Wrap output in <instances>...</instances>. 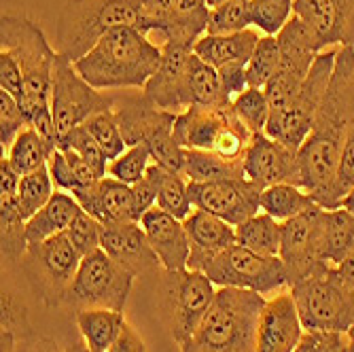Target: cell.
Listing matches in <instances>:
<instances>
[{"mask_svg": "<svg viewBox=\"0 0 354 352\" xmlns=\"http://www.w3.org/2000/svg\"><path fill=\"white\" fill-rule=\"evenodd\" d=\"M183 176L189 183L240 180V178H246L244 159H225L212 151L185 149Z\"/></svg>", "mask_w": 354, "mask_h": 352, "instance_id": "30", "label": "cell"}, {"mask_svg": "<svg viewBox=\"0 0 354 352\" xmlns=\"http://www.w3.org/2000/svg\"><path fill=\"white\" fill-rule=\"evenodd\" d=\"M115 104L113 91H100L91 87L75 68V64L64 55L55 57L51 81V113L57 125L59 140L83 125L91 115L111 111Z\"/></svg>", "mask_w": 354, "mask_h": 352, "instance_id": "14", "label": "cell"}, {"mask_svg": "<svg viewBox=\"0 0 354 352\" xmlns=\"http://www.w3.org/2000/svg\"><path fill=\"white\" fill-rule=\"evenodd\" d=\"M354 187V125L346 136L342 155H339V166L335 172V180L331 189L327 191V196L320 204V208L325 210H335L342 206V200L350 194V189Z\"/></svg>", "mask_w": 354, "mask_h": 352, "instance_id": "44", "label": "cell"}, {"mask_svg": "<svg viewBox=\"0 0 354 352\" xmlns=\"http://www.w3.org/2000/svg\"><path fill=\"white\" fill-rule=\"evenodd\" d=\"M32 352H64V350H59V346L53 340L43 337V340L37 342V346H35V350H32Z\"/></svg>", "mask_w": 354, "mask_h": 352, "instance_id": "58", "label": "cell"}, {"mask_svg": "<svg viewBox=\"0 0 354 352\" xmlns=\"http://www.w3.org/2000/svg\"><path fill=\"white\" fill-rule=\"evenodd\" d=\"M189 57L191 49L187 47L170 45L162 49V64L142 89L157 109L180 115L193 106L189 91Z\"/></svg>", "mask_w": 354, "mask_h": 352, "instance_id": "20", "label": "cell"}, {"mask_svg": "<svg viewBox=\"0 0 354 352\" xmlns=\"http://www.w3.org/2000/svg\"><path fill=\"white\" fill-rule=\"evenodd\" d=\"M155 206L178 221H185L193 212V204L189 198V180L183 174L168 172L162 189H159Z\"/></svg>", "mask_w": 354, "mask_h": 352, "instance_id": "45", "label": "cell"}, {"mask_svg": "<svg viewBox=\"0 0 354 352\" xmlns=\"http://www.w3.org/2000/svg\"><path fill=\"white\" fill-rule=\"evenodd\" d=\"M140 0H66L55 30V51L73 64L85 57L106 32L119 26L138 28Z\"/></svg>", "mask_w": 354, "mask_h": 352, "instance_id": "5", "label": "cell"}, {"mask_svg": "<svg viewBox=\"0 0 354 352\" xmlns=\"http://www.w3.org/2000/svg\"><path fill=\"white\" fill-rule=\"evenodd\" d=\"M162 64V49L134 26H119L100 39L85 57L75 62L77 73L100 91L145 89Z\"/></svg>", "mask_w": 354, "mask_h": 352, "instance_id": "2", "label": "cell"}, {"mask_svg": "<svg viewBox=\"0 0 354 352\" xmlns=\"http://www.w3.org/2000/svg\"><path fill=\"white\" fill-rule=\"evenodd\" d=\"M140 225L153 246L155 254L162 261L164 270H185L189 263V236L183 221L153 206L140 219Z\"/></svg>", "mask_w": 354, "mask_h": 352, "instance_id": "25", "label": "cell"}, {"mask_svg": "<svg viewBox=\"0 0 354 352\" xmlns=\"http://www.w3.org/2000/svg\"><path fill=\"white\" fill-rule=\"evenodd\" d=\"M236 240L238 244L259 254H266V257H278L280 240H282V223L266 212H257L254 216L236 225Z\"/></svg>", "mask_w": 354, "mask_h": 352, "instance_id": "32", "label": "cell"}, {"mask_svg": "<svg viewBox=\"0 0 354 352\" xmlns=\"http://www.w3.org/2000/svg\"><path fill=\"white\" fill-rule=\"evenodd\" d=\"M259 39L261 35L257 28H246L236 35H204L193 45V53L216 71L227 64H244L246 66Z\"/></svg>", "mask_w": 354, "mask_h": 352, "instance_id": "27", "label": "cell"}, {"mask_svg": "<svg viewBox=\"0 0 354 352\" xmlns=\"http://www.w3.org/2000/svg\"><path fill=\"white\" fill-rule=\"evenodd\" d=\"M21 174L9 164V159H0V200H15Z\"/></svg>", "mask_w": 354, "mask_h": 352, "instance_id": "55", "label": "cell"}, {"mask_svg": "<svg viewBox=\"0 0 354 352\" xmlns=\"http://www.w3.org/2000/svg\"><path fill=\"white\" fill-rule=\"evenodd\" d=\"M280 68V45L276 37H261L254 47L250 62L246 64L248 87L266 89V85L276 77Z\"/></svg>", "mask_w": 354, "mask_h": 352, "instance_id": "38", "label": "cell"}, {"mask_svg": "<svg viewBox=\"0 0 354 352\" xmlns=\"http://www.w3.org/2000/svg\"><path fill=\"white\" fill-rule=\"evenodd\" d=\"M134 276L121 268L113 257L98 248L83 257L79 272L71 284L66 304L75 310L109 308L123 312L132 293Z\"/></svg>", "mask_w": 354, "mask_h": 352, "instance_id": "13", "label": "cell"}, {"mask_svg": "<svg viewBox=\"0 0 354 352\" xmlns=\"http://www.w3.org/2000/svg\"><path fill=\"white\" fill-rule=\"evenodd\" d=\"M81 210L83 208L75 196L66 194V191H55L53 198L35 216H30L26 221L28 244H37L57 234L68 232V228L73 225V221Z\"/></svg>", "mask_w": 354, "mask_h": 352, "instance_id": "28", "label": "cell"}, {"mask_svg": "<svg viewBox=\"0 0 354 352\" xmlns=\"http://www.w3.org/2000/svg\"><path fill=\"white\" fill-rule=\"evenodd\" d=\"M140 5L138 30L159 49L174 45L193 51V45L208 32V0H140Z\"/></svg>", "mask_w": 354, "mask_h": 352, "instance_id": "12", "label": "cell"}, {"mask_svg": "<svg viewBox=\"0 0 354 352\" xmlns=\"http://www.w3.org/2000/svg\"><path fill=\"white\" fill-rule=\"evenodd\" d=\"M59 149H73V151H77L102 178L106 176L111 162H109L106 153L102 151V147L95 142V138L89 134V130H87L85 125L75 127L73 132H68L66 136H64L59 140Z\"/></svg>", "mask_w": 354, "mask_h": 352, "instance_id": "47", "label": "cell"}, {"mask_svg": "<svg viewBox=\"0 0 354 352\" xmlns=\"http://www.w3.org/2000/svg\"><path fill=\"white\" fill-rule=\"evenodd\" d=\"M304 325L295 299L288 293H278L272 299H266L259 318V352H293L304 335Z\"/></svg>", "mask_w": 354, "mask_h": 352, "instance_id": "23", "label": "cell"}, {"mask_svg": "<svg viewBox=\"0 0 354 352\" xmlns=\"http://www.w3.org/2000/svg\"><path fill=\"white\" fill-rule=\"evenodd\" d=\"M0 89L9 91L13 98L21 104L24 98V73L19 68L13 53L0 49Z\"/></svg>", "mask_w": 354, "mask_h": 352, "instance_id": "52", "label": "cell"}, {"mask_svg": "<svg viewBox=\"0 0 354 352\" xmlns=\"http://www.w3.org/2000/svg\"><path fill=\"white\" fill-rule=\"evenodd\" d=\"M295 15L325 49L354 45V0H295Z\"/></svg>", "mask_w": 354, "mask_h": 352, "instance_id": "22", "label": "cell"}, {"mask_svg": "<svg viewBox=\"0 0 354 352\" xmlns=\"http://www.w3.org/2000/svg\"><path fill=\"white\" fill-rule=\"evenodd\" d=\"M234 113L246 125V130L254 136L266 132L270 119V100L263 89L248 87L238 98H234Z\"/></svg>", "mask_w": 354, "mask_h": 352, "instance_id": "41", "label": "cell"}, {"mask_svg": "<svg viewBox=\"0 0 354 352\" xmlns=\"http://www.w3.org/2000/svg\"><path fill=\"white\" fill-rule=\"evenodd\" d=\"M168 170L157 166V164H151L145 172V176L132 185V191H134V198H136V208H138V214L142 219V214L147 210H151L157 202V196H159V189L164 185V178H166Z\"/></svg>", "mask_w": 354, "mask_h": 352, "instance_id": "50", "label": "cell"}, {"mask_svg": "<svg viewBox=\"0 0 354 352\" xmlns=\"http://www.w3.org/2000/svg\"><path fill=\"white\" fill-rule=\"evenodd\" d=\"M218 77H221V87L223 93L234 102V98L242 91L248 89V77H246V66L244 64H227V66L218 68Z\"/></svg>", "mask_w": 354, "mask_h": 352, "instance_id": "54", "label": "cell"}, {"mask_svg": "<svg viewBox=\"0 0 354 352\" xmlns=\"http://www.w3.org/2000/svg\"><path fill=\"white\" fill-rule=\"evenodd\" d=\"M115 93L113 113L121 127L127 147L153 145L155 140L172 134L176 115L157 109L142 89H121Z\"/></svg>", "mask_w": 354, "mask_h": 352, "instance_id": "18", "label": "cell"}, {"mask_svg": "<svg viewBox=\"0 0 354 352\" xmlns=\"http://www.w3.org/2000/svg\"><path fill=\"white\" fill-rule=\"evenodd\" d=\"M83 125L89 130V134L95 138V142L102 147V151L109 157V162H113V159H117L121 153H125L127 145H125V138L121 134V127H119V123L115 119L113 109L91 115Z\"/></svg>", "mask_w": 354, "mask_h": 352, "instance_id": "43", "label": "cell"}, {"mask_svg": "<svg viewBox=\"0 0 354 352\" xmlns=\"http://www.w3.org/2000/svg\"><path fill=\"white\" fill-rule=\"evenodd\" d=\"M293 352H348V335L339 331H304Z\"/></svg>", "mask_w": 354, "mask_h": 352, "instance_id": "51", "label": "cell"}, {"mask_svg": "<svg viewBox=\"0 0 354 352\" xmlns=\"http://www.w3.org/2000/svg\"><path fill=\"white\" fill-rule=\"evenodd\" d=\"M216 289L200 270H162L157 274V316L174 344L183 346L198 331Z\"/></svg>", "mask_w": 354, "mask_h": 352, "instance_id": "6", "label": "cell"}, {"mask_svg": "<svg viewBox=\"0 0 354 352\" xmlns=\"http://www.w3.org/2000/svg\"><path fill=\"white\" fill-rule=\"evenodd\" d=\"M291 295L306 331L348 333L354 323V291L342 282L335 268L293 284Z\"/></svg>", "mask_w": 354, "mask_h": 352, "instance_id": "10", "label": "cell"}, {"mask_svg": "<svg viewBox=\"0 0 354 352\" xmlns=\"http://www.w3.org/2000/svg\"><path fill=\"white\" fill-rule=\"evenodd\" d=\"M244 174L261 189L278 183H291L299 187L301 178L297 151L274 140L266 132L254 134L244 153Z\"/></svg>", "mask_w": 354, "mask_h": 352, "instance_id": "19", "label": "cell"}, {"mask_svg": "<svg viewBox=\"0 0 354 352\" xmlns=\"http://www.w3.org/2000/svg\"><path fill=\"white\" fill-rule=\"evenodd\" d=\"M0 236H3V259L9 263L21 261L28 248L26 219L15 200H0Z\"/></svg>", "mask_w": 354, "mask_h": 352, "instance_id": "37", "label": "cell"}, {"mask_svg": "<svg viewBox=\"0 0 354 352\" xmlns=\"http://www.w3.org/2000/svg\"><path fill=\"white\" fill-rule=\"evenodd\" d=\"M109 352H147V346H145L142 337L138 335V331L130 323H125L119 337L109 348Z\"/></svg>", "mask_w": 354, "mask_h": 352, "instance_id": "56", "label": "cell"}, {"mask_svg": "<svg viewBox=\"0 0 354 352\" xmlns=\"http://www.w3.org/2000/svg\"><path fill=\"white\" fill-rule=\"evenodd\" d=\"M348 352H354V323H352V327L348 329Z\"/></svg>", "mask_w": 354, "mask_h": 352, "instance_id": "61", "label": "cell"}, {"mask_svg": "<svg viewBox=\"0 0 354 352\" xmlns=\"http://www.w3.org/2000/svg\"><path fill=\"white\" fill-rule=\"evenodd\" d=\"M55 185L53 178L49 174V168L43 166L30 174H24L19 180V189H17V208L21 212V216L28 221L30 216H35L55 194Z\"/></svg>", "mask_w": 354, "mask_h": 352, "instance_id": "36", "label": "cell"}, {"mask_svg": "<svg viewBox=\"0 0 354 352\" xmlns=\"http://www.w3.org/2000/svg\"><path fill=\"white\" fill-rule=\"evenodd\" d=\"M0 308H3V333H0L3 352H15L19 340L24 342L32 335L26 306L11 291H3V304H0Z\"/></svg>", "mask_w": 354, "mask_h": 352, "instance_id": "40", "label": "cell"}, {"mask_svg": "<svg viewBox=\"0 0 354 352\" xmlns=\"http://www.w3.org/2000/svg\"><path fill=\"white\" fill-rule=\"evenodd\" d=\"M266 306L261 293L221 286L198 331L180 352H259V318Z\"/></svg>", "mask_w": 354, "mask_h": 352, "instance_id": "3", "label": "cell"}, {"mask_svg": "<svg viewBox=\"0 0 354 352\" xmlns=\"http://www.w3.org/2000/svg\"><path fill=\"white\" fill-rule=\"evenodd\" d=\"M47 168H49V174L53 178V185L57 191H66V194H75V191L79 189V183L75 178V172L68 164V157L66 153H64L62 149L53 151L49 162H47Z\"/></svg>", "mask_w": 354, "mask_h": 352, "instance_id": "53", "label": "cell"}, {"mask_svg": "<svg viewBox=\"0 0 354 352\" xmlns=\"http://www.w3.org/2000/svg\"><path fill=\"white\" fill-rule=\"evenodd\" d=\"M335 272H337V276L342 278V282L348 286V289L354 291V252L335 268Z\"/></svg>", "mask_w": 354, "mask_h": 352, "instance_id": "57", "label": "cell"}, {"mask_svg": "<svg viewBox=\"0 0 354 352\" xmlns=\"http://www.w3.org/2000/svg\"><path fill=\"white\" fill-rule=\"evenodd\" d=\"M151 166V151L147 145H136V147H127L125 153H121L117 159L109 164L106 176H113L125 185H134L138 183L147 168Z\"/></svg>", "mask_w": 354, "mask_h": 352, "instance_id": "46", "label": "cell"}, {"mask_svg": "<svg viewBox=\"0 0 354 352\" xmlns=\"http://www.w3.org/2000/svg\"><path fill=\"white\" fill-rule=\"evenodd\" d=\"M354 252V214L346 208L325 210L320 225V257L331 268H337Z\"/></svg>", "mask_w": 354, "mask_h": 352, "instance_id": "29", "label": "cell"}, {"mask_svg": "<svg viewBox=\"0 0 354 352\" xmlns=\"http://www.w3.org/2000/svg\"><path fill=\"white\" fill-rule=\"evenodd\" d=\"M354 125V47H339L329 89L312 132L297 151L299 187L320 206L335 180L339 155Z\"/></svg>", "mask_w": 354, "mask_h": 352, "instance_id": "1", "label": "cell"}, {"mask_svg": "<svg viewBox=\"0 0 354 352\" xmlns=\"http://www.w3.org/2000/svg\"><path fill=\"white\" fill-rule=\"evenodd\" d=\"M66 234L71 242L77 246V250L81 252V257H87V254L95 252L102 246V223L85 210L77 214Z\"/></svg>", "mask_w": 354, "mask_h": 352, "instance_id": "49", "label": "cell"}, {"mask_svg": "<svg viewBox=\"0 0 354 352\" xmlns=\"http://www.w3.org/2000/svg\"><path fill=\"white\" fill-rule=\"evenodd\" d=\"M77 202L85 212L98 219L102 225H117V223H140L136 208V198L130 185H125L113 176H104L95 185L81 189L75 194Z\"/></svg>", "mask_w": 354, "mask_h": 352, "instance_id": "24", "label": "cell"}, {"mask_svg": "<svg viewBox=\"0 0 354 352\" xmlns=\"http://www.w3.org/2000/svg\"><path fill=\"white\" fill-rule=\"evenodd\" d=\"M30 125L21 104L5 89H0V145L9 151L13 140Z\"/></svg>", "mask_w": 354, "mask_h": 352, "instance_id": "48", "label": "cell"}, {"mask_svg": "<svg viewBox=\"0 0 354 352\" xmlns=\"http://www.w3.org/2000/svg\"><path fill=\"white\" fill-rule=\"evenodd\" d=\"M352 47H354V45H352Z\"/></svg>", "mask_w": 354, "mask_h": 352, "instance_id": "63", "label": "cell"}, {"mask_svg": "<svg viewBox=\"0 0 354 352\" xmlns=\"http://www.w3.org/2000/svg\"><path fill=\"white\" fill-rule=\"evenodd\" d=\"M250 28V0H225L210 9L206 35H236Z\"/></svg>", "mask_w": 354, "mask_h": 352, "instance_id": "42", "label": "cell"}, {"mask_svg": "<svg viewBox=\"0 0 354 352\" xmlns=\"http://www.w3.org/2000/svg\"><path fill=\"white\" fill-rule=\"evenodd\" d=\"M81 261V252L64 232L49 240L28 244L19 266L30 289L43 302V306L57 308L66 304Z\"/></svg>", "mask_w": 354, "mask_h": 352, "instance_id": "9", "label": "cell"}, {"mask_svg": "<svg viewBox=\"0 0 354 352\" xmlns=\"http://www.w3.org/2000/svg\"><path fill=\"white\" fill-rule=\"evenodd\" d=\"M123 312L109 308L77 310V327L85 346L93 352H109L125 325Z\"/></svg>", "mask_w": 354, "mask_h": 352, "instance_id": "31", "label": "cell"}, {"mask_svg": "<svg viewBox=\"0 0 354 352\" xmlns=\"http://www.w3.org/2000/svg\"><path fill=\"white\" fill-rule=\"evenodd\" d=\"M223 3H225V0H208V7L214 9V7H218V5H223Z\"/></svg>", "mask_w": 354, "mask_h": 352, "instance_id": "62", "label": "cell"}, {"mask_svg": "<svg viewBox=\"0 0 354 352\" xmlns=\"http://www.w3.org/2000/svg\"><path fill=\"white\" fill-rule=\"evenodd\" d=\"M202 272L212 280L214 286H232V289H246L272 295L280 293L288 286L286 268L280 257H266L242 244H232L216 252L206 261Z\"/></svg>", "mask_w": 354, "mask_h": 352, "instance_id": "11", "label": "cell"}, {"mask_svg": "<svg viewBox=\"0 0 354 352\" xmlns=\"http://www.w3.org/2000/svg\"><path fill=\"white\" fill-rule=\"evenodd\" d=\"M183 225L189 236L191 252H189V270H200L206 266L208 259H212L216 252L230 248L232 244H238L236 240V228L230 225L206 210L193 208V212L183 221Z\"/></svg>", "mask_w": 354, "mask_h": 352, "instance_id": "26", "label": "cell"}, {"mask_svg": "<svg viewBox=\"0 0 354 352\" xmlns=\"http://www.w3.org/2000/svg\"><path fill=\"white\" fill-rule=\"evenodd\" d=\"M189 91L193 106H225L232 100L223 93L218 71L191 51L189 57Z\"/></svg>", "mask_w": 354, "mask_h": 352, "instance_id": "34", "label": "cell"}, {"mask_svg": "<svg viewBox=\"0 0 354 352\" xmlns=\"http://www.w3.org/2000/svg\"><path fill=\"white\" fill-rule=\"evenodd\" d=\"M174 140L183 149L212 151L225 159H244L252 134L236 117L234 104L189 106L176 115Z\"/></svg>", "mask_w": 354, "mask_h": 352, "instance_id": "7", "label": "cell"}, {"mask_svg": "<svg viewBox=\"0 0 354 352\" xmlns=\"http://www.w3.org/2000/svg\"><path fill=\"white\" fill-rule=\"evenodd\" d=\"M318 206L308 191L291 183H278L261 191V210L284 223L310 208Z\"/></svg>", "mask_w": 354, "mask_h": 352, "instance_id": "33", "label": "cell"}, {"mask_svg": "<svg viewBox=\"0 0 354 352\" xmlns=\"http://www.w3.org/2000/svg\"><path fill=\"white\" fill-rule=\"evenodd\" d=\"M337 49L339 47L320 51L312 64L310 75L306 77V81L297 89V93L284 106L270 111V119H268V127H266L268 136L286 145L288 149L299 151V147L306 142V138L312 132L316 113H318L320 104H323L325 93L329 89Z\"/></svg>", "mask_w": 354, "mask_h": 352, "instance_id": "8", "label": "cell"}, {"mask_svg": "<svg viewBox=\"0 0 354 352\" xmlns=\"http://www.w3.org/2000/svg\"><path fill=\"white\" fill-rule=\"evenodd\" d=\"M109 257H113L121 268H125L134 278L157 276L162 272V261L155 254L153 246L138 221L102 225V246Z\"/></svg>", "mask_w": 354, "mask_h": 352, "instance_id": "21", "label": "cell"}, {"mask_svg": "<svg viewBox=\"0 0 354 352\" xmlns=\"http://www.w3.org/2000/svg\"><path fill=\"white\" fill-rule=\"evenodd\" d=\"M49 157H51V151L47 149L45 140L39 136L35 127L28 125L26 130L13 140L5 159H9V164L24 176V174H30V172L47 166Z\"/></svg>", "mask_w": 354, "mask_h": 352, "instance_id": "35", "label": "cell"}, {"mask_svg": "<svg viewBox=\"0 0 354 352\" xmlns=\"http://www.w3.org/2000/svg\"><path fill=\"white\" fill-rule=\"evenodd\" d=\"M276 39L280 45V68L263 89L270 100V111L284 106L293 98L310 75L318 53L325 51L310 26L304 24L297 15L291 17V21L278 32Z\"/></svg>", "mask_w": 354, "mask_h": 352, "instance_id": "15", "label": "cell"}, {"mask_svg": "<svg viewBox=\"0 0 354 352\" xmlns=\"http://www.w3.org/2000/svg\"><path fill=\"white\" fill-rule=\"evenodd\" d=\"M339 208H346L348 212H352L354 214V187L350 189V194L342 200V206Z\"/></svg>", "mask_w": 354, "mask_h": 352, "instance_id": "59", "label": "cell"}, {"mask_svg": "<svg viewBox=\"0 0 354 352\" xmlns=\"http://www.w3.org/2000/svg\"><path fill=\"white\" fill-rule=\"evenodd\" d=\"M293 15L295 0H250V26L266 37H278Z\"/></svg>", "mask_w": 354, "mask_h": 352, "instance_id": "39", "label": "cell"}, {"mask_svg": "<svg viewBox=\"0 0 354 352\" xmlns=\"http://www.w3.org/2000/svg\"><path fill=\"white\" fill-rule=\"evenodd\" d=\"M64 352H93V350H89V348L85 346V342H75L73 346H68Z\"/></svg>", "mask_w": 354, "mask_h": 352, "instance_id": "60", "label": "cell"}, {"mask_svg": "<svg viewBox=\"0 0 354 352\" xmlns=\"http://www.w3.org/2000/svg\"><path fill=\"white\" fill-rule=\"evenodd\" d=\"M261 187L248 178L216 180V183H189V198L193 208L206 210L230 225H240L261 210Z\"/></svg>", "mask_w": 354, "mask_h": 352, "instance_id": "17", "label": "cell"}, {"mask_svg": "<svg viewBox=\"0 0 354 352\" xmlns=\"http://www.w3.org/2000/svg\"><path fill=\"white\" fill-rule=\"evenodd\" d=\"M325 208L314 206L293 219L282 223V240L280 252L288 276V289L293 284L320 276L331 270L320 257V225H323Z\"/></svg>", "mask_w": 354, "mask_h": 352, "instance_id": "16", "label": "cell"}, {"mask_svg": "<svg viewBox=\"0 0 354 352\" xmlns=\"http://www.w3.org/2000/svg\"><path fill=\"white\" fill-rule=\"evenodd\" d=\"M0 49L13 53L24 73L21 109L32 121L35 115L49 109L57 51L35 19L15 13H3L0 17Z\"/></svg>", "mask_w": 354, "mask_h": 352, "instance_id": "4", "label": "cell"}]
</instances>
